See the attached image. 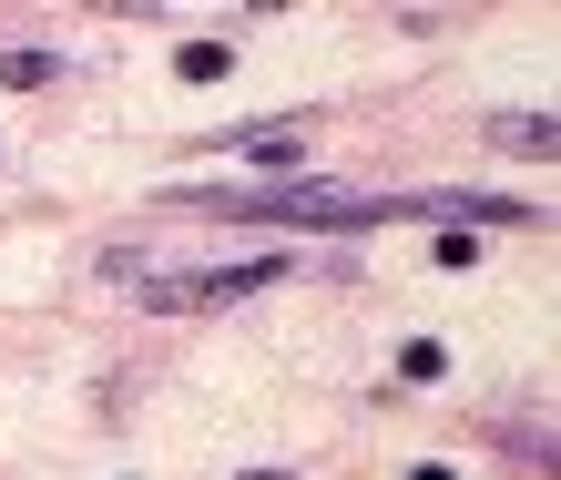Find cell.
Listing matches in <instances>:
<instances>
[{"label":"cell","instance_id":"3","mask_svg":"<svg viewBox=\"0 0 561 480\" xmlns=\"http://www.w3.org/2000/svg\"><path fill=\"white\" fill-rule=\"evenodd\" d=\"M236 144L255 153V164H276V174H296V164H307V123H245Z\"/></svg>","mask_w":561,"mask_h":480},{"label":"cell","instance_id":"4","mask_svg":"<svg viewBox=\"0 0 561 480\" xmlns=\"http://www.w3.org/2000/svg\"><path fill=\"white\" fill-rule=\"evenodd\" d=\"M61 72V52H42V42H21V52H0V82H11V92H42Z\"/></svg>","mask_w":561,"mask_h":480},{"label":"cell","instance_id":"5","mask_svg":"<svg viewBox=\"0 0 561 480\" xmlns=\"http://www.w3.org/2000/svg\"><path fill=\"white\" fill-rule=\"evenodd\" d=\"M174 72H184V82H225V72H236V52H225V42H184Z\"/></svg>","mask_w":561,"mask_h":480},{"label":"cell","instance_id":"8","mask_svg":"<svg viewBox=\"0 0 561 480\" xmlns=\"http://www.w3.org/2000/svg\"><path fill=\"white\" fill-rule=\"evenodd\" d=\"M236 480H296V470H236Z\"/></svg>","mask_w":561,"mask_h":480},{"label":"cell","instance_id":"7","mask_svg":"<svg viewBox=\"0 0 561 480\" xmlns=\"http://www.w3.org/2000/svg\"><path fill=\"white\" fill-rule=\"evenodd\" d=\"M409 480H459V470H439V460H419V470H409Z\"/></svg>","mask_w":561,"mask_h":480},{"label":"cell","instance_id":"1","mask_svg":"<svg viewBox=\"0 0 561 480\" xmlns=\"http://www.w3.org/2000/svg\"><path fill=\"white\" fill-rule=\"evenodd\" d=\"M236 215H286V226H347V215H399V195H378V184H327V174H286L266 195H215Z\"/></svg>","mask_w":561,"mask_h":480},{"label":"cell","instance_id":"2","mask_svg":"<svg viewBox=\"0 0 561 480\" xmlns=\"http://www.w3.org/2000/svg\"><path fill=\"white\" fill-rule=\"evenodd\" d=\"M490 153H520V164H551V153H561V123H551V113H501V123H490Z\"/></svg>","mask_w":561,"mask_h":480},{"label":"cell","instance_id":"6","mask_svg":"<svg viewBox=\"0 0 561 480\" xmlns=\"http://www.w3.org/2000/svg\"><path fill=\"white\" fill-rule=\"evenodd\" d=\"M399 378H449V347L439 338H409L399 347Z\"/></svg>","mask_w":561,"mask_h":480}]
</instances>
